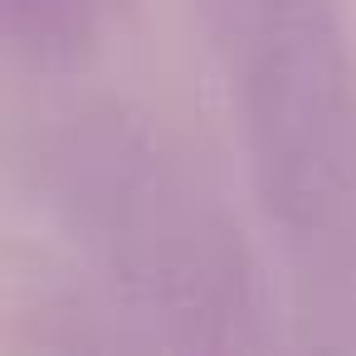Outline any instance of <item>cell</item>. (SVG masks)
I'll return each mask as SVG.
<instances>
[{
    "instance_id": "obj_1",
    "label": "cell",
    "mask_w": 356,
    "mask_h": 356,
    "mask_svg": "<svg viewBox=\"0 0 356 356\" xmlns=\"http://www.w3.org/2000/svg\"><path fill=\"white\" fill-rule=\"evenodd\" d=\"M244 69L264 166L288 205L327 220L356 186L346 74L322 0H215Z\"/></svg>"
}]
</instances>
